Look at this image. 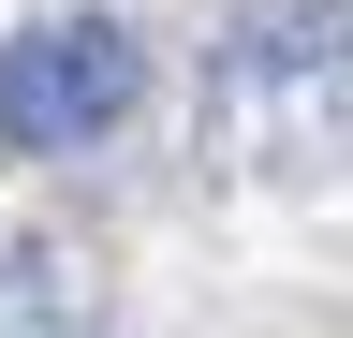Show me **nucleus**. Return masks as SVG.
I'll list each match as a JSON object with an SVG mask.
<instances>
[{"mask_svg":"<svg viewBox=\"0 0 353 338\" xmlns=\"http://www.w3.org/2000/svg\"><path fill=\"white\" fill-rule=\"evenodd\" d=\"M0 338H103L88 265H74L59 235H0Z\"/></svg>","mask_w":353,"mask_h":338,"instance_id":"nucleus-3","label":"nucleus"},{"mask_svg":"<svg viewBox=\"0 0 353 338\" xmlns=\"http://www.w3.org/2000/svg\"><path fill=\"white\" fill-rule=\"evenodd\" d=\"M339 89H353V0H236L221 45H206V147L265 162Z\"/></svg>","mask_w":353,"mask_h":338,"instance_id":"nucleus-1","label":"nucleus"},{"mask_svg":"<svg viewBox=\"0 0 353 338\" xmlns=\"http://www.w3.org/2000/svg\"><path fill=\"white\" fill-rule=\"evenodd\" d=\"M132 103H148V45H132V15H44V30L0 45V162L103 147Z\"/></svg>","mask_w":353,"mask_h":338,"instance_id":"nucleus-2","label":"nucleus"}]
</instances>
